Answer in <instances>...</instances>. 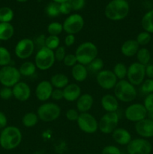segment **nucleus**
<instances>
[{
	"mask_svg": "<svg viewBox=\"0 0 153 154\" xmlns=\"http://www.w3.org/2000/svg\"><path fill=\"white\" fill-rule=\"evenodd\" d=\"M22 139V132L19 128L14 126H6L0 133V146L4 150H14L20 144Z\"/></svg>",
	"mask_w": 153,
	"mask_h": 154,
	"instance_id": "f257e3e1",
	"label": "nucleus"
},
{
	"mask_svg": "<svg viewBox=\"0 0 153 154\" xmlns=\"http://www.w3.org/2000/svg\"><path fill=\"white\" fill-rule=\"evenodd\" d=\"M129 10V5L125 0H112L106 5L104 14L110 20L118 21L128 16Z\"/></svg>",
	"mask_w": 153,
	"mask_h": 154,
	"instance_id": "f03ea898",
	"label": "nucleus"
},
{
	"mask_svg": "<svg viewBox=\"0 0 153 154\" xmlns=\"http://www.w3.org/2000/svg\"><path fill=\"white\" fill-rule=\"evenodd\" d=\"M98 50L97 46L92 42L81 43L75 51V56L78 63L87 66L92 60L98 57Z\"/></svg>",
	"mask_w": 153,
	"mask_h": 154,
	"instance_id": "7ed1b4c3",
	"label": "nucleus"
},
{
	"mask_svg": "<svg viewBox=\"0 0 153 154\" xmlns=\"http://www.w3.org/2000/svg\"><path fill=\"white\" fill-rule=\"evenodd\" d=\"M113 90L114 96L120 102L128 103L133 102L136 97V90L135 86L130 84L128 80L118 81Z\"/></svg>",
	"mask_w": 153,
	"mask_h": 154,
	"instance_id": "20e7f679",
	"label": "nucleus"
},
{
	"mask_svg": "<svg viewBox=\"0 0 153 154\" xmlns=\"http://www.w3.org/2000/svg\"><path fill=\"white\" fill-rule=\"evenodd\" d=\"M37 115L39 120L45 123L55 121L61 115V108L53 102H45L38 107Z\"/></svg>",
	"mask_w": 153,
	"mask_h": 154,
	"instance_id": "39448f33",
	"label": "nucleus"
},
{
	"mask_svg": "<svg viewBox=\"0 0 153 154\" xmlns=\"http://www.w3.org/2000/svg\"><path fill=\"white\" fill-rule=\"evenodd\" d=\"M56 62L54 51L46 47L40 48L34 57V65L41 71H46L53 66Z\"/></svg>",
	"mask_w": 153,
	"mask_h": 154,
	"instance_id": "423d86ee",
	"label": "nucleus"
},
{
	"mask_svg": "<svg viewBox=\"0 0 153 154\" xmlns=\"http://www.w3.org/2000/svg\"><path fill=\"white\" fill-rule=\"evenodd\" d=\"M21 75L19 69L13 66H6L0 69V83L3 87H13L20 81Z\"/></svg>",
	"mask_w": 153,
	"mask_h": 154,
	"instance_id": "0eeeda50",
	"label": "nucleus"
},
{
	"mask_svg": "<svg viewBox=\"0 0 153 154\" xmlns=\"http://www.w3.org/2000/svg\"><path fill=\"white\" fill-rule=\"evenodd\" d=\"M76 123L79 129L84 133L94 134L98 129V122L88 112L80 113Z\"/></svg>",
	"mask_w": 153,
	"mask_h": 154,
	"instance_id": "6e6552de",
	"label": "nucleus"
},
{
	"mask_svg": "<svg viewBox=\"0 0 153 154\" xmlns=\"http://www.w3.org/2000/svg\"><path fill=\"white\" fill-rule=\"evenodd\" d=\"M146 66L138 62L131 63L128 67L127 77L128 81L134 86H139L142 84L145 80Z\"/></svg>",
	"mask_w": 153,
	"mask_h": 154,
	"instance_id": "1a4fd4ad",
	"label": "nucleus"
},
{
	"mask_svg": "<svg viewBox=\"0 0 153 154\" xmlns=\"http://www.w3.org/2000/svg\"><path fill=\"white\" fill-rule=\"evenodd\" d=\"M119 117L117 112H106L98 122V129L104 134H112L117 128Z\"/></svg>",
	"mask_w": 153,
	"mask_h": 154,
	"instance_id": "9d476101",
	"label": "nucleus"
},
{
	"mask_svg": "<svg viewBox=\"0 0 153 154\" xmlns=\"http://www.w3.org/2000/svg\"><path fill=\"white\" fill-rule=\"evenodd\" d=\"M62 26L63 31L67 35H76L83 29L84 19L79 14H73L64 20Z\"/></svg>",
	"mask_w": 153,
	"mask_h": 154,
	"instance_id": "9b49d317",
	"label": "nucleus"
},
{
	"mask_svg": "<svg viewBox=\"0 0 153 154\" xmlns=\"http://www.w3.org/2000/svg\"><path fill=\"white\" fill-rule=\"evenodd\" d=\"M35 46L34 41L31 38H22L16 43L14 48V54L20 60L29 58L34 53Z\"/></svg>",
	"mask_w": 153,
	"mask_h": 154,
	"instance_id": "f8f14e48",
	"label": "nucleus"
},
{
	"mask_svg": "<svg viewBox=\"0 0 153 154\" xmlns=\"http://www.w3.org/2000/svg\"><path fill=\"white\" fill-rule=\"evenodd\" d=\"M152 150L151 143L143 138L132 139L127 145L128 154H150Z\"/></svg>",
	"mask_w": 153,
	"mask_h": 154,
	"instance_id": "ddd939ff",
	"label": "nucleus"
},
{
	"mask_svg": "<svg viewBox=\"0 0 153 154\" xmlns=\"http://www.w3.org/2000/svg\"><path fill=\"white\" fill-rule=\"evenodd\" d=\"M148 114L144 105L140 103H133L128 106L124 111V116L128 121L137 123L146 118Z\"/></svg>",
	"mask_w": 153,
	"mask_h": 154,
	"instance_id": "4468645a",
	"label": "nucleus"
},
{
	"mask_svg": "<svg viewBox=\"0 0 153 154\" xmlns=\"http://www.w3.org/2000/svg\"><path fill=\"white\" fill-rule=\"evenodd\" d=\"M96 81L100 87L104 90H110L114 89L118 82V79L112 71L103 69L96 75Z\"/></svg>",
	"mask_w": 153,
	"mask_h": 154,
	"instance_id": "2eb2a0df",
	"label": "nucleus"
},
{
	"mask_svg": "<svg viewBox=\"0 0 153 154\" xmlns=\"http://www.w3.org/2000/svg\"><path fill=\"white\" fill-rule=\"evenodd\" d=\"M134 129L138 135L143 138L153 137V120L151 118H145L135 123Z\"/></svg>",
	"mask_w": 153,
	"mask_h": 154,
	"instance_id": "dca6fc26",
	"label": "nucleus"
},
{
	"mask_svg": "<svg viewBox=\"0 0 153 154\" xmlns=\"http://www.w3.org/2000/svg\"><path fill=\"white\" fill-rule=\"evenodd\" d=\"M53 87L49 81H41L35 88V96L40 102H46L51 98Z\"/></svg>",
	"mask_w": 153,
	"mask_h": 154,
	"instance_id": "f3484780",
	"label": "nucleus"
},
{
	"mask_svg": "<svg viewBox=\"0 0 153 154\" xmlns=\"http://www.w3.org/2000/svg\"><path fill=\"white\" fill-rule=\"evenodd\" d=\"M13 97L20 102H26L31 96V88L26 83L20 81L12 87Z\"/></svg>",
	"mask_w": 153,
	"mask_h": 154,
	"instance_id": "a211bd4d",
	"label": "nucleus"
},
{
	"mask_svg": "<svg viewBox=\"0 0 153 154\" xmlns=\"http://www.w3.org/2000/svg\"><path fill=\"white\" fill-rule=\"evenodd\" d=\"M63 99L67 102H76L82 94L81 88L77 84H68L63 89Z\"/></svg>",
	"mask_w": 153,
	"mask_h": 154,
	"instance_id": "6ab92c4d",
	"label": "nucleus"
},
{
	"mask_svg": "<svg viewBox=\"0 0 153 154\" xmlns=\"http://www.w3.org/2000/svg\"><path fill=\"white\" fill-rule=\"evenodd\" d=\"M76 110L79 113L88 112L94 104V98L89 93H83L76 101Z\"/></svg>",
	"mask_w": 153,
	"mask_h": 154,
	"instance_id": "aec40b11",
	"label": "nucleus"
},
{
	"mask_svg": "<svg viewBox=\"0 0 153 154\" xmlns=\"http://www.w3.org/2000/svg\"><path fill=\"white\" fill-rule=\"evenodd\" d=\"M100 105L106 112H116L118 108V100L114 95L105 94L100 99Z\"/></svg>",
	"mask_w": 153,
	"mask_h": 154,
	"instance_id": "412c9836",
	"label": "nucleus"
},
{
	"mask_svg": "<svg viewBox=\"0 0 153 154\" xmlns=\"http://www.w3.org/2000/svg\"><path fill=\"white\" fill-rule=\"evenodd\" d=\"M112 139L120 145H128L132 140V137L128 130L124 128H116L112 133Z\"/></svg>",
	"mask_w": 153,
	"mask_h": 154,
	"instance_id": "4be33fe9",
	"label": "nucleus"
},
{
	"mask_svg": "<svg viewBox=\"0 0 153 154\" xmlns=\"http://www.w3.org/2000/svg\"><path fill=\"white\" fill-rule=\"evenodd\" d=\"M140 45L135 39H128L125 41L121 46V53L123 56L132 57L137 54Z\"/></svg>",
	"mask_w": 153,
	"mask_h": 154,
	"instance_id": "5701e85b",
	"label": "nucleus"
},
{
	"mask_svg": "<svg viewBox=\"0 0 153 154\" xmlns=\"http://www.w3.org/2000/svg\"><path fill=\"white\" fill-rule=\"evenodd\" d=\"M88 75V71L87 67L80 63H76L74 66L71 68L72 78L76 82H83L87 78Z\"/></svg>",
	"mask_w": 153,
	"mask_h": 154,
	"instance_id": "b1692460",
	"label": "nucleus"
},
{
	"mask_svg": "<svg viewBox=\"0 0 153 154\" xmlns=\"http://www.w3.org/2000/svg\"><path fill=\"white\" fill-rule=\"evenodd\" d=\"M50 82L51 83L53 88L63 90L69 84V78L64 74L57 73L51 77Z\"/></svg>",
	"mask_w": 153,
	"mask_h": 154,
	"instance_id": "393cba45",
	"label": "nucleus"
},
{
	"mask_svg": "<svg viewBox=\"0 0 153 154\" xmlns=\"http://www.w3.org/2000/svg\"><path fill=\"white\" fill-rule=\"evenodd\" d=\"M14 34V28L10 23H0V41H8Z\"/></svg>",
	"mask_w": 153,
	"mask_h": 154,
	"instance_id": "a878e982",
	"label": "nucleus"
},
{
	"mask_svg": "<svg viewBox=\"0 0 153 154\" xmlns=\"http://www.w3.org/2000/svg\"><path fill=\"white\" fill-rule=\"evenodd\" d=\"M141 26L144 31L153 34V10L149 11L144 14L141 20Z\"/></svg>",
	"mask_w": 153,
	"mask_h": 154,
	"instance_id": "bb28decb",
	"label": "nucleus"
},
{
	"mask_svg": "<svg viewBox=\"0 0 153 154\" xmlns=\"http://www.w3.org/2000/svg\"><path fill=\"white\" fill-rule=\"evenodd\" d=\"M35 65L34 63L30 61H26L21 64L20 67L19 68V71L20 72L21 76L29 77L34 75L36 72Z\"/></svg>",
	"mask_w": 153,
	"mask_h": 154,
	"instance_id": "cd10ccee",
	"label": "nucleus"
},
{
	"mask_svg": "<svg viewBox=\"0 0 153 154\" xmlns=\"http://www.w3.org/2000/svg\"><path fill=\"white\" fill-rule=\"evenodd\" d=\"M39 118L37 115V113L28 112L24 114L22 118V123L26 128H32L36 126L38 122Z\"/></svg>",
	"mask_w": 153,
	"mask_h": 154,
	"instance_id": "c85d7f7f",
	"label": "nucleus"
},
{
	"mask_svg": "<svg viewBox=\"0 0 153 154\" xmlns=\"http://www.w3.org/2000/svg\"><path fill=\"white\" fill-rule=\"evenodd\" d=\"M137 62L143 66H147L149 64L151 60V53L147 48H140L138 51L137 54H136Z\"/></svg>",
	"mask_w": 153,
	"mask_h": 154,
	"instance_id": "c756f323",
	"label": "nucleus"
},
{
	"mask_svg": "<svg viewBox=\"0 0 153 154\" xmlns=\"http://www.w3.org/2000/svg\"><path fill=\"white\" fill-rule=\"evenodd\" d=\"M104 66V63L103 60L101 58L97 57L94 60H92L86 67L88 72H91V73L96 74L97 75L98 72L103 70Z\"/></svg>",
	"mask_w": 153,
	"mask_h": 154,
	"instance_id": "7c9ffc66",
	"label": "nucleus"
},
{
	"mask_svg": "<svg viewBox=\"0 0 153 154\" xmlns=\"http://www.w3.org/2000/svg\"><path fill=\"white\" fill-rule=\"evenodd\" d=\"M112 72L116 77L117 78L118 81L120 80H124L127 77L128 72V67L125 66V64L122 63H118L114 66Z\"/></svg>",
	"mask_w": 153,
	"mask_h": 154,
	"instance_id": "2f4dec72",
	"label": "nucleus"
},
{
	"mask_svg": "<svg viewBox=\"0 0 153 154\" xmlns=\"http://www.w3.org/2000/svg\"><path fill=\"white\" fill-rule=\"evenodd\" d=\"M14 18V11L8 7L0 8V23H10Z\"/></svg>",
	"mask_w": 153,
	"mask_h": 154,
	"instance_id": "473e14b6",
	"label": "nucleus"
},
{
	"mask_svg": "<svg viewBox=\"0 0 153 154\" xmlns=\"http://www.w3.org/2000/svg\"><path fill=\"white\" fill-rule=\"evenodd\" d=\"M11 63V55L7 48L0 47V66H9Z\"/></svg>",
	"mask_w": 153,
	"mask_h": 154,
	"instance_id": "72a5a7b5",
	"label": "nucleus"
},
{
	"mask_svg": "<svg viewBox=\"0 0 153 154\" xmlns=\"http://www.w3.org/2000/svg\"><path fill=\"white\" fill-rule=\"evenodd\" d=\"M45 13L50 17H56L60 15L59 4L56 2H50L45 8Z\"/></svg>",
	"mask_w": 153,
	"mask_h": 154,
	"instance_id": "f704fd0d",
	"label": "nucleus"
},
{
	"mask_svg": "<svg viewBox=\"0 0 153 154\" xmlns=\"http://www.w3.org/2000/svg\"><path fill=\"white\" fill-rule=\"evenodd\" d=\"M60 46V38L56 35H48L45 40V47L52 51H55Z\"/></svg>",
	"mask_w": 153,
	"mask_h": 154,
	"instance_id": "c9c22d12",
	"label": "nucleus"
},
{
	"mask_svg": "<svg viewBox=\"0 0 153 154\" xmlns=\"http://www.w3.org/2000/svg\"><path fill=\"white\" fill-rule=\"evenodd\" d=\"M63 32L62 24L58 22H52L47 26V32L50 35H56L61 34Z\"/></svg>",
	"mask_w": 153,
	"mask_h": 154,
	"instance_id": "e433bc0d",
	"label": "nucleus"
},
{
	"mask_svg": "<svg viewBox=\"0 0 153 154\" xmlns=\"http://www.w3.org/2000/svg\"><path fill=\"white\" fill-rule=\"evenodd\" d=\"M152 39V35L150 33L147 32L143 31L140 32L139 34L136 36V42L138 43V45L140 46H146V45H148Z\"/></svg>",
	"mask_w": 153,
	"mask_h": 154,
	"instance_id": "4c0bfd02",
	"label": "nucleus"
},
{
	"mask_svg": "<svg viewBox=\"0 0 153 154\" xmlns=\"http://www.w3.org/2000/svg\"><path fill=\"white\" fill-rule=\"evenodd\" d=\"M141 90L145 94L153 93V79L147 78L141 84Z\"/></svg>",
	"mask_w": 153,
	"mask_h": 154,
	"instance_id": "58836bf2",
	"label": "nucleus"
},
{
	"mask_svg": "<svg viewBox=\"0 0 153 154\" xmlns=\"http://www.w3.org/2000/svg\"><path fill=\"white\" fill-rule=\"evenodd\" d=\"M142 105H144L146 109L148 114H152L153 113V93L146 95L144 99V102Z\"/></svg>",
	"mask_w": 153,
	"mask_h": 154,
	"instance_id": "ea45409f",
	"label": "nucleus"
},
{
	"mask_svg": "<svg viewBox=\"0 0 153 154\" xmlns=\"http://www.w3.org/2000/svg\"><path fill=\"white\" fill-rule=\"evenodd\" d=\"M63 63L65 66L67 67H73L77 63V60H76V57L75 56V54H66L65 57L63 60Z\"/></svg>",
	"mask_w": 153,
	"mask_h": 154,
	"instance_id": "a19ab883",
	"label": "nucleus"
},
{
	"mask_svg": "<svg viewBox=\"0 0 153 154\" xmlns=\"http://www.w3.org/2000/svg\"><path fill=\"white\" fill-rule=\"evenodd\" d=\"M13 97V90L11 87H3L0 90V98L3 100H8Z\"/></svg>",
	"mask_w": 153,
	"mask_h": 154,
	"instance_id": "79ce46f5",
	"label": "nucleus"
},
{
	"mask_svg": "<svg viewBox=\"0 0 153 154\" xmlns=\"http://www.w3.org/2000/svg\"><path fill=\"white\" fill-rule=\"evenodd\" d=\"M54 55H55L56 61L62 62L66 56L65 48L63 46H59L54 51Z\"/></svg>",
	"mask_w": 153,
	"mask_h": 154,
	"instance_id": "37998d69",
	"label": "nucleus"
},
{
	"mask_svg": "<svg viewBox=\"0 0 153 154\" xmlns=\"http://www.w3.org/2000/svg\"><path fill=\"white\" fill-rule=\"evenodd\" d=\"M80 113L79 111L76 109H74V108H70V109H68L65 113L66 118L70 122H76L78 117H79Z\"/></svg>",
	"mask_w": 153,
	"mask_h": 154,
	"instance_id": "c03bdc74",
	"label": "nucleus"
},
{
	"mask_svg": "<svg viewBox=\"0 0 153 154\" xmlns=\"http://www.w3.org/2000/svg\"><path fill=\"white\" fill-rule=\"evenodd\" d=\"M72 11H80L83 8L85 5V0H68Z\"/></svg>",
	"mask_w": 153,
	"mask_h": 154,
	"instance_id": "a18cd8bd",
	"label": "nucleus"
},
{
	"mask_svg": "<svg viewBox=\"0 0 153 154\" xmlns=\"http://www.w3.org/2000/svg\"><path fill=\"white\" fill-rule=\"evenodd\" d=\"M101 154H122L119 149L114 145H107L102 150Z\"/></svg>",
	"mask_w": 153,
	"mask_h": 154,
	"instance_id": "49530a36",
	"label": "nucleus"
},
{
	"mask_svg": "<svg viewBox=\"0 0 153 154\" xmlns=\"http://www.w3.org/2000/svg\"><path fill=\"white\" fill-rule=\"evenodd\" d=\"M45 40H46V36L44 35H40L38 37L36 38L34 41V46L39 49L45 47Z\"/></svg>",
	"mask_w": 153,
	"mask_h": 154,
	"instance_id": "de8ad7c7",
	"label": "nucleus"
},
{
	"mask_svg": "<svg viewBox=\"0 0 153 154\" xmlns=\"http://www.w3.org/2000/svg\"><path fill=\"white\" fill-rule=\"evenodd\" d=\"M59 11L60 14H69L72 9L68 2H65L59 4Z\"/></svg>",
	"mask_w": 153,
	"mask_h": 154,
	"instance_id": "09e8293b",
	"label": "nucleus"
},
{
	"mask_svg": "<svg viewBox=\"0 0 153 154\" xmlns=\"http://www.w3.org/2000/svg\"><path fill=\"white\" fill-rule=\"evenodd\" d=\"M51 99L55 101H59L63 99V90L61 89H53L52 95H51Z\"/></svg>",
	"mask_w": 153,
	"mask_h": 154,
	"instance_id": "8fccbe9b",
	"label": "nucleus"
},
{
	"mask_svg": "<svg viewBox=\"0 0 153 154\" xmlns=\"http://www.w3.org/2000/svg\"><path fill=\"white\" fill-rule=\"evenodd\" d=\"M75 41H76V37L74 35L68 34L64 38V42L66 47H71L75 43Z\"/></svg>",
	"mask_w": 153,
	"mask_h": 154,
	"instance_id": "3c124183",
	"label": "nucleus"
},
{
	"mask_svg": "<svg viewBox=\"0 0 153 154\" xmlns=\"http://www.w3.org/2000/svg\"><path fill=\"white\" fill-rule=\"evenodd\" d=\"M8 119L5 114L0 111V129H3L7 126Z\"/></svg>",
	"mask_w": 153,
	"mask_h": 154,
	"instance_id": "603ef678",
	"label": "nucleus"
},
{
	"mask_svg": "<svg viewBox=\"0 0 153 154\" xmlns=\"http://www.w3.org/2000/svg\"><path fill=\"white\" fill-rule=\"evenodd\" d=\"M146 76L150 79H153V64L146 66Z\"/></svg>",
	"mask_w": 153,
	"mask_h": 154,
	"instance_id": "864d4df0",
	"label": "nucleus"
},
{
	"mask_svg": "<svg viewBox=\"0 0 153 154\" xmlns=\"http://www.w3.org/2000/svg\"><path fill=\"white\" fill-rule=\"evenodd\" d=\"M52 1H53L54 2H56V3H58V4H61V3L68 2V0H52Z\"/></svg>",
	"mask_w": 153,
	"mask_h": 154,
	"instance_id": "5fc2aeb1",
	"label": "nucleus"
},
{
	"mask_svg": "<svg viewBox=\"0 0 153 154\" xmlns=\"http://www.w3.org/2000/svg\"><path fill=\"white\" fill-rule=\"evenodd\" d=\"M17 2H25L28 1V0H16Z\"/></svg>",
	"mask_w": 153,
	"mask_h": 154,
	"instance_id": "6e6d98bb",
	"label": "nucleus"
},
{
	"mask_svg": "<svg viewBox=\"0 0 153 154\" xmlns=\"http://www.w3.org/2000/svg\"><path fill=\"white\" fill-rule=\"evenodd\" d=\"M150 114V118L153 120V113L152 114Z\"/></svg>",
	"mask_w": 153,
	"mask_h": 154,
	"instance_id": "4d7b16f0",
	"label": "nucleus"
},
{
	"mask_svg": "<svg viewBox=\"0 0 153 154\" xmlns=\"http://www.w3.org/2000/svg\"><path fill=\"white\" fill-rule=\"evenodd\" d=\"M38 2H43V1H44V0H38Z\"/></svg>",
	"mask_w": 153,
	"mask_h": 154,
	"instance_id": "13d9d810",
	"label": "nucleus"
},
{
	"mask_svg": "<svg viewBox=\"0 0 153 154\" xmlns=\"http://www.w3.org/2000/svg\"><path fill=\"white\" fill-rule=\"evenodd\" d=\"M86 154H89V153H86Z\"/></svg>",
	"mask_w": 153,
	"mask_h": 154,
	"instance_id": "bf43d9fd",
	"label": "nucleus"
}]
</instances>
